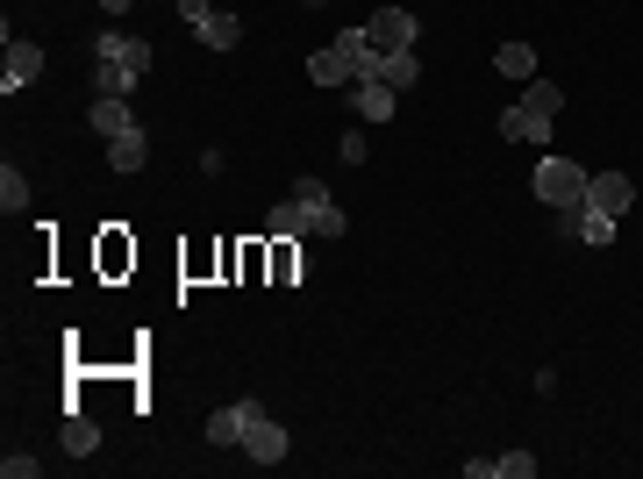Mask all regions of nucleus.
Here are the masks:
<instances>
[{
	"label": "nucleus",
	"mask_w": 643,
	"mask_h": 479,
	"mask_svg": "<svg viewBox=\"0 0 643 479\" xmlns=\"http://www.w3.org/2000/svg\"><path fill=\"white\" fill-rule=\"evenodd\" d=\"M86 122H93L101 137H129V129H136V115H129V101H122V93H93Z\"/></svg>",
	"instance_id": "10"
},
{
	"label": "nucleus",
	"mask_w": 643,
	"mask_h": 479,
	"mask_svg": "<svg viewBox=\"0 0 643 479\" xmlns=\"http://www.w3.org/2000/svg\"><path fill=\"white\" fill-rule=\"evenodd\" d=\"M365 29H373L379 51H415V15H407V8H379Z\"/></svg>",
	"instance_id": "7"
},
{
	"label": "nucleus",
	"mask_w": 643,
	"mask_h": 479,
	"mask_svg": "<svg viewBox=\"0 0 643 479\" xmlns=\"http://www.w3.org/2000/svg\"><path fill=\"white\" fill-rule=\"evenodd\" d=\"M551 215H558L565 237L593 243V251H601V243H615V215H601V207H587V201H565V207H551Z\"/></svg>",
	"instance_id": "3"
},
{
	"label": "nucleus",
	"mask_w": 643,
	"mask_h": 479,
	"mask_svg": "<svg viewBox=\"0 0 643 479\" xmlns=\"http://www.w3.org/2000/svg\"><path fill=\"white\" fill-rule=\"evenodd\" d=\"M0 207H8V215H22V207H29V179H22L15 165H0Z\"/></svg>",
	"instance_id": "21"
},
{
	"label": "nucleus",
	"mask_w": 643,
	"mask_h": 479,
	"mask_svg": "<svg viewBox=\"0 0 643 479\" xmlns=\"http://www.w3.org/2000/svg\"><path fill=\"white\" fill-rule=\"evenodd\" d=\"M287 451H293L287 423H272V415H265V423L243 429V458H251V465H287Z\"/></svg>",
	"instance_id": "6"
},
{
	"label": "nucleus",
	"mask_w": 643,
	"mask_h": 479,
	"mask_svg": "<svg viewBox=\"0 0 643 479\" xmlns=\"http://www.w3.org/2000/svg\"><path fill=\"white\" fill-rule=\"evenodd\" d=\"M343 229H351V215H343L337 201H329V207H315V237H343Z\"/></svg>",
	"instance_id": "25"
},
{
	"label": "nucleus",
	"mask_w": 643,
	"mask_h": 479,
	"mask_svg": "<svg viewBox=\"0 0 643 479\" xmlns=\"http://www.w3.org/2000/svg\"><path fill=\"white\" fill-rule=\"evenodd\" d=\"M307 8H322V0H307Z\"/></svg>",
	"instance_id": "27"
},
{
	"label": "nucleus",
	"mask_w": 643,
	"mask_h": 479,
	"mask_svg": "<svg viewBox=\"0 0 643 479\" xmlns=\"http://www.w3.org/2000/svg\"><path fill=\"white\" fill-rule=\"evenodd\" d=\"M493 479H537V458H529V451H501V458H493Z\"/></svg>",
	"instance_id": "22"
},
{
	"label": "nucleus",
	"mask_w": 643,
	"mask_h": 479,
	"mask_svg": "<svg viewBox=\"0 0 643 479\" xmlns=\"http://www.w3.org/2000/svg\"><path fill=\"white\" fill-rule=\"evenodd\" d=\"M265 401H229V408H215L207 415V444H243V429L251 423H265Z\"/></svg>",
	"instance_id": "5"
},
{
	"label": "nucleus",
	"mask_w": 643,
	"mask_h": 479,
	"mask_svg": "<svg viewBox=\"0 0 643 479\" xmlns=\"http://www.w3.org/2000/svg\"><path fill=\"white\" fill-rule=\"evenodd\" d=\"M193 36H201L207 51H237V43H243V15H229V8H215V15H207V22H201Z\"/></svg>",
	"instance_id": "13"
},
{
	"label": "nucleus",
	"mask_w": 643,
	"mask_h": 479,
	"mask_svg": "<svg viewBox=\"0 0 643 479\" xmlns=\"http://www.w3.org/2000/svg\"><path fill=\"white\" fill-rule=\"evenodd\" d=\"M43 472V458H29V451H8V458H0V479H36Z\"/></svg>",
	"instance_id": "24"
},
{
	"label": "nucleus",
	"mask_w": 643,
	"mask_h": 479,
	"mask_svg": "<svg viewBox=\"0 0 643 479\" xmlns=\"http://www.w3.org/2000/svg\"><path fill=\"white\" fill-rule=\"evenodd\" d=\"M143 157H151V137H143V129L108 137V172H143Z\"/></svg>",
	"instance_id": "15"
},
{
	"label": "nucleus",
	"mask_w": 643,
	"mask_h": 479,
	"mask_svg": "<svg viewBox=\"0 0 643 479\" xmlns=\"http://www.w3.org/2000/svg\"><path fill=\"white\" fill-rule=\"evenodd\" d=\"M101 8H108V15H129V8H136V0H101Z\"/></svg>",
	"instance_id": "26"
},
{
	"label": "nucleus",
	"mask_w": 643,
	"mask_h": 479,
	"mask_svg": "<svg viewBox=\"0 0 643 479\" xmlns=\"http://www.w3.org/2000/svg\"><path fill=\"white\" fill-rule=\"evenodd\" d=\"M307 79H315V86H343V79H357V72H351V58H343L337 43H329V51L307 58Z\"/></svg>",
	"instance_id": "17"
},
{
	"label": "nucleus",
	"mask_w": 643,
	"mask_h": 479,
	"mask_svg": "<svg viewBox=\"0 0 643 479\" xmlns=\"http://www.w3.org/2000/svg\"><path fill=\"white\" fill-rule=\"evenodd\" d=\"M587 165H572V157H543L537 165V201L543 207H565V201H587Z\"/></svg>",
	"instance_id": "2"
},
{
	"label": "nucleus",
	"mask_w": 643,
	"mask_h": 479,
	"mask_svg": "<svg viewBox=\"0 0 643 479\" xmlns=\"http://www.w3.org/2000/svg\"><path fill=\"white\" fill-rule=\"evenodd\" d=\"M265 229H272V237H279V243H293V237H301V229H315V215H307V207H301V201H293V193H287V201H279V207H272V215H265Z\"/></svg>",
	"instance_id": "16"
},
{
	"label": "nucleus",
	"mask_w": 643,
	"mask_h": 479,
	"mask_svg": "<svg viewBox=\"0 0 643 479\" xmlns=\"http://www.w3.org/2000/svg\"><path fill=\"white\" fill-rule=\"evenodd\" d=\"M65 451L72 458H93V451H101V423H93V415H65Z\"/></svg>",
	"instance_id": "18"
},
{
	"label": "nucleus",
	"mask_w": 643,
	"mask_h": 479,
	"mask_svg": "<svg viewBox=\"0 0 643 479\" xmlns=\"http://www.w3.org/2000/svg\"><path fill=\"white\" fill-rule=\"evenodd\" d=\"M293 201H301L307 215H315V207H329V187H322L315 172H301V179H293Z\"/></svg>",
	"instance_id": "23"
},
{
	"label": "nucleus",
	"mask_w": 643,
	"mask_h": 479,
	"mask_svg": "<svg viewBox=\"0 0 643 479\" xmlns=\"http://www.w3.org/2000/svg\"><path fill=\"white\" fill-rule=\"evenodd\" d=\"M36 79H43V51H36L29 36H15V43H8V65H0V86L15 93V86H36Z\"/></svg>",
	"instance_id": "8"
},
{
	"label": "nucleus",
	"mask_w": 643,
	"mask_h": 479,
	"mask_svg": "<svg viewBox=\"0 0 643 479\" xmlns=\"http://www.w3.org/2000/svg\"><path fill=\"white\" fill-rule=\"evenodd\" d=\"M393 108H401V93H393V86H379V79H357V93H351V115H365V122H393Z\"/></svg>",
	"instance_id": "11"
},
{
	"label": "nucleus",
	"mask_w": 643,
	"mask_h": 479,
	"mask_svg": "<svg viewBox=\"0 0 643 479\" xmlns=\"http://www.w3.org/2000/svg\"><path fill=\"white\" fill-rule=\"evenodd\" d=\"M129 86H136L129 65H108V58H93V93H122V101H129Z\"/></svg>",
	"instance_id": "20"
},
{
	"label": "nucleus",
	"mask_w": 643,
	"mask_h": 479,
	"mask_svg": "<svg viewBox=\"0 0 643 479\" xmlns=\"http://www.w3.org/2000/svg\"><path fill=\"white\" fill-rule=\"evenodd\" d=\"M337 51L351 58L357 79H373V72H379V43H373V29H343V36H337Z\"/></svg>",
	"instance_id": "14"
},
{
	"label": "nucleus",
	"mask_w": 643,
	"mask_h": 479,
	"mask_svg": "<svg viewBox=\"0 0 643 479\" xmlns=\"http://www.w3.org/2000/svg\"><path fill=\"white\" fill-rule=\"evenodd\" d=\"M379 86H393V93H407V86L423 79V58L415 51H379V72H373Z\"/></svg>",
	"instance_id": "12"
},
{
	"label": "nucleus",
	"mask_w": 643,
	"mask_h": 479,
	"mask_svg": "<svg viewBox=\"0 0 643 479\" xmlns=\"http://www.w3.org/2000/svg\"><path fill=\"white\" fill-rule=\"evenodd\" d=\"M493 65L508 72V79H537V51H529V43H501V51H493Z\"/></svg>",
	"instance_id": "19"
},
{
	"label": "nucleus",
	"mask_w": 643,
	"mask_h": 479,
	"mask_svg": "<svg viewBox=\"0 0 643 479\" xmlns=\"http://www.w3.org/2000/svg\"><path fill=\"white\" fill-rule=\"evenodd\" d=\"M172 8H179V0H172Z\"/></svg>",
	"instance_id": "28"
},
{
	"label": "nucleus",
	"mask_w": 643,
	"mask_h": 479,
	"mask_svg": "<svg viewBox=\"0 0 643 479\" xmlns=\"http://www.w3.org/2000/svg\"><path fill=\"white\" fill-rule=\"evenodd\" d=\"M629 201H636V179H629V172H593L587 179V207H601V215H615V223L629 215Z\"/></svg>",
	"instance_id": "4"
},
{
	"label": "nucleus",
	"mask_w": 643,
	"mask_h": 479,
	"mask_svg": "<svg viewBox=\"0 0 643 479\" xmlns=\"http://www.w3.org/2000/svg\"><path fill=\"white\" fill-rule=\"evenodd\" d=\"M93 58H108V65H129L136 79L151 72V43H143V36H115V29H108L101 43H93Z\"/></svg>",
	"instance_id": "9"
},
{
	"label": "nucleus",
	"mask_w": 643,
	"mask_h": 479,
	"mask_svg": "<svg viewBox=\"0 0 643 479\" xmlns=\"http://www.w3.org/2000/svg\"><path fill=\"white\" fill-rule=\"evenodd\" d=\"M558 108H565V86H558V79H529L522 108H508V115H501V137H508V143H551Z\"/></svg>",
	"instance_id": "1"
}]
</instances>
